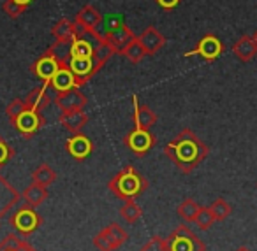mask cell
Wrapping results in <instances>:
<instances>
[{
    "label": "cell",
    "instance_id": "cell-33",
    "mask_svg": "<svg viewBox=\"0 0 257 251\" xmlns=\"http://www.w3.org/2000/svg\"><path fill=\"white\" fill-rule=\"evenodd\" d=\"M13 156H15V149H13V146L9 144L2 135H0V169H2V167H4L6 163L13 158Z\"/></svg>",
    "mask_w": 257,
    "mask_h": 251
},
{
    "label": "cell",
    "instance_id": "cell-27",
    "mask_svg": "<svg viewBox=\"0 0 257 251\" xmlns=\"http://www.w3.org/2000/svg\"><path fill=\"white\" fill-rule=\"evenodd\" d=\"M199 209H201V205L197 204L194 198H185V200L178 205L176 212H178V216L183 221L192 223V221H196V216H197V212H199Z\"/></svg>",
    "mask_w": 257,
    "mask_h": 251
},
{
    "label": "cell",
    "instance_id": "cell-6",
    "mask_svg": "<svg viewBox=\"0 0 257 251\" xmlns=\"http://www.w3.org/2000/svg\"><path fill=\"white\" fill-rule=\"evenodd\" d=\"M128 240V233L118 223H111L93 237V246L99 251H116Z\"/></svg>",
    "mask_w": 257,
    "mask_h": 251
},
{
    "label": "cell",
    "instance_id": "cell-22",
    "mask_svg": "<svg viewBox=\"0 0 257 251\" xmlns=\"http://www.w3.org/2000/svg\"><path fill=\"white\" fill-rule=\"evenodd\" d=\"M48 88H50V86L44 85V83L41 86H37V88H34L25 99L27 106H29L30 109H36V111H41V113H43L51 102V97H50V93H48Z\"/></svg>",
    "mask_w": 257,
    "mask_h": 251
},
{
    "label": "cell",
    "instance_id": "cell-5",
    "mask_svg": "<svg viewBox=\"0 0 257 251\" xmlns=\"http://www.w3.org/2000/svg\"><path fill=\"white\" fill-rule=\"evenodd\" d=\"M65 58L58 57L55 48H48L32 65H30V71L36 76L37 79L44 83V85L50 86V81L53 79V76L57 74V71L60 69V65L64 64Z\"/></svg>",
    "mask_w": 257,
    "mask_h": 251
},
{
    "label": "cell",
    "instance_id": "cell-21",
    "mask_svg": "<svg viewBox=\"0 0 257 251\" xmlns=\"http://www.w3.org/2000/svg\"><path fill=\"white\" fill-rule=\"evenodd\" d=\"M140 37V43L141 46L145 48V51H147V55H155L159 53V51L164 48L166 44V37L162 36L161 32H159L157 29H154V27H148V29L143 30V34Z\"/></svg>",
    "mask_w": 257,
    "mask_h": 251
},
{
    "label": "cell",
    "instance_id": "cell-37",
    "mask_svg": "<svg viewBox=\"0 0 257 251\" xmlns=\"http://www.w3.org/2000/svg\"><path fill=\"white\" fill-rule=\"evenodd\" d=\"M15 2H18V4H22V6H27V8H29V6L32 4L34 0H15Z\"/></svg>",
    "mask_w": 257,
    "mask_h": 251
},
{
    "label": "cell",
    "instance_id": "cell-14",
    "mask_svg": "<svg viewBox=\"0 0 257 251\" xmlns=\"http://www.w3.org/2000/svg\"><path fill=\"white\" fill-rule=\"evenodd\" d=\"M20 198H22V195L18 193V190L0 174V223L13 211V207L18 204Z\"/></svg>",
    "mask_w": 257,
    "mask_h": 251
},
{
    "label": "cell",
    "instance_id": "cell-3",
    "mask_svg": "<svg viewBox=\"0 0 257 251\" xmlns=\"http://www.w3.org/2000/svg\"><path fill=\"white\" fill-rule=\"evenodd\" d=\"M36 209L37 207H32V205H29V204L18 205L15 211H11L9 225L18 233H22V235H25V237L32 235L41 226V223H43V218H41V214Z\"/></svg>",
    "mask_w": 257,
    "mask_h": 251
},
{
    "label": "cell",
    "instance_id": "cell-10",
    "mask_svg": "<svg viewBox=\"0 0 257 251\" xmlns=\"http://www.w3.org/2000/svg\"><path fill=\"white\" fill-rule=\"evenodd\" d=\"M134 37H136V34L128 29L120 18L113 20L111 27H107L106 32H104V39H106L107 43L114 48V51L120 55L123 53V50L131 44V41H133Z\"/></svg>",
    "mask_w": 257,
    "mask_h": 251
},
{
    "label": "cell",
    "instance_id": "cell-9",
    "mask_svg": "<svg viewBox=\"0 0 257 251\" xmlns=\"http://www.w3.org/2000/svg\"><path fill=\"white\" fill-rule=\"evenodd\" d=\"M225 51V46L215 34H206L204 37H201L199 43L196 44V48L190 51H187L185 57H201L204 62H215L217 58L222 57V53Z\"/></svg>",
    "mask_w": 257,
    "mask_h": 251
},
{
    "label": "cell",
    "instance_id": "cell-29",
    "mask_svg": "<svg viewBox=\"0 0 257 251\" xmlns=\"http://www.w3.org/2000/svg\"><path fill=\"white\" fill-rule=\"evenodd\" d=\"M121 55H123V57L127 58L128 62H133V64H140V62L143 60L145 57H147V51H145V48L141 46L140 37L136 36L133 41H131V44L125 48Z\"/></svg>",
    "mask_w": 257,
    "mask_h": 251
},
{
    "label": "cell",
    "instance_id": "cell-28",
    "mask_svg": "<svg viewBox=\"0 0 257 251\" xmlns=\"http://www.w3.org/2000/svg\"><path fill=\"white\" fill-rule=\"evenodd\" d=\"M120 216L127 223H136L143 216V209L140 204H136V200H125L120 207Z\"/></svg>",
    "mask_w": 257,
    "mask_h": 251
},
{
    "label": "cell",
    "instance_id": "cell-19",
    "mask_svg": "<svg viewBox=\"0 0 257 251\" xmlns=\"http://www.w3.org/2000/svg\"><path fill=\"white\" fill-rule=\"evenodd\" d=\"M88 123V114L83 109L78 111H65L60 114V125L71 134H79Z\"/></svg>",
    "mask_w": 257,
    "mask_h": 251
},
{
    "label": "cell",
    "instance_id": "cell-13",
    "mask_svg": "<svg viewBox=\"0 0 257 251\" xmlns=\"http://www.w3.org/2000/svg\"><path fill=\"white\" fill-rule=\"evenodd\" d=\"M67 65L71 67V71L74 72V76L78 78L79 85H86L93 76L99 72L97 69V64L93 58H78V57H71V58H65Z\"/></svg>",
    "mask_w": 257,
    "mask_h": 251
},
{
    "label": "cell",
    "instance_id": "cell-34",
    "mask_svg": "<svg viewBox=\"0 0 257 251\" xmlns=\"http://www.w3.org/2000/svg\"><path fill=\"white\" fill-rule=\"evenodd\" d=\"M27 107H29V106H27L25 99H15V100H13V102L8 106V109H6V114H8L9 121L15 120V118L18 116L22 111H25Z\"/></svg>",
    "mask_w": 257,
    "mask_h": 251
},
{
    "label": "cell",
    "instance_id": "cell-35",
    "mask_svg": "<svg viewBox=\"0 0 257 251\" xmlns=\"http://www.w3.org/2000/svg\"><path fill=\"white\" fill-rule=\"evenodd\" d=\"M140 251H168V247H166V239L161 235H154Z\"/></svg>",
    "mask_w": 257,
    "mask_h": 251
},
{
    "label": "cell",
    "instance_id": "cell-1",
    "mask_svg": "<svg viewBox=\"0 0 257 251\" xmlns=\"http://www.w3.org/2000/svg\"><path fill=\"white\" fill-rule=\"evenodd\" d=\"M164 153L182 174H190L208 156V146L190 128H183L164 146Z\"/></svg>",
    "mask_w": 257,
    "mask_h": 251
},
{
    "label": "cell",
    "instance_id": "cell-38",
    "mask_svg": "<svg viewBox=\"0 0 257 251\" xmlns=\"http://www.w3.org/2000/svg\"><path fill=\"white\" fill-rule=\"evenodd\" d=\"M236 251H250V249H248V247L243 246V247H238V249H236Z\"/></svg>",
    "mask_w": 257,
    "mask_h": 251
},
{
    "label": "cell",
    "instance_id": "cell-18",
    "mask_svg": "<svg viewBox=\"0 0 257 251\" xmlns=\"http://www.w3.org/2000/svg\"><path fill=\"white\" fill-rule=\"evenodd\" d=\"M232 55L243 64H248L257 57V43L252 36H241L232 44Z\"/></svg>",
    "mask_w": 257,
    "mask_h": 251
},
{
    "label": "cell",
    "instance_id": "cell-2",
    "mask_svg": "<svg viewBox=\"0 0 257 251\" xmlns=\"http://www.w3.org/2000/svg\"><path fill=\"white\" fill-rule=\"evenodd\" d=\"M107 188L120 200H136L148 188V181L133 165H127L116 176L111 177L109 183H107Z\"/></svg>",
    "mask_w": 257,
    "mask_h": 251
},
{
    "label": "cell",
    "instance_id": "cell-12",
    "mask_svg": "<svg viewBox=\"0 0 257 251\" xmlns=\"http://www.w3.org/2000/svg\"><path fill=\"white\" fill-rule=\"evenodd\" d=\"M65 149H67V153L74 160L83 162V160H86L90 155H92L93 142L90 141V137H86L83 132H79V134H72L71 137L67 139V142H65Z\"/></svg>",
    "mask_w": 257,
    "mask_h": 251
},
{
    "label": "cell",
    "instance_id": "cell-7",
    "mask_svg": "<svg viewBox=\"0 0 257 251\" xmlns=\"http://www.w3.org/2000/svg\"><path fill=\"white\" fill-rule=\"evenodd\" d=\"M11 125L23 135L25 139H32L41 128L46 125V118L43 116L41 111L36 109H30L27 107L25 111L18 114L15 120H11Z\"/></svg>",
    "mask_w": 257,
    "mask_h": 251
},
{
    "label": "cell",
    "instance_id": "cell-26",
    "mask_svg": "<svg viewBox=\"0 0 257 251\" xmlns=\"http://www.w3.org/2000/svg\"><path fill=\"white\" fill-rule=\"evenodd\" d=\"M113 55H116V51H114V48L111 46L106 39H102L100 43H95V53H93V60H95V64H97V69L100 71V69L106 65V62L109 60Z\"/></svg>",
    "mask_w": 257,
    "mask_h": 251
},
{
    "label": "cell",
    "instance_id": "cell-4",
    "mask_svg": "<svg viewBox=\"0 0 257 251\" xmlns=\"http://www.w3.org/2000/svg\"><path fill=\"white\" fill-rule=\"evenodd\" d=\"M168 251H206L204 242L189 228L187 225H180L173 230L166 239Z\"/></svg>",
    "mask_w": 257,
    "mask_h": 251
},
{
    "label": "cell",
    "instance_id": "cell-15",
    "mask_svg": "<svg viewBox=\"0 0 257 251\" xmlns=\"http://www.w3.org/2000/svg\"><path fill=\"white\" fill-rule=\"evenodd\" d=\"M55 104L60 107L62 113L65 111H78L85 109V106L88 104V99L83 95V92L79 88H72L67 92H62L55 95Z\"/></svg>",
    "mask_w": 257,
    "mask_h": 251
},
{
    "label": "cell",
    "instance_id": "cell-36",
    "mask_svg": "<svg viewBox=\"0 0 257 251\" xmlns=\"http://www.w3.org/2000/svg\"><path fill=\"white\" fill-rule=\"evenodd\" d=\"M155 2H157L162 9H166V11H171V9H175L182 0H155Z\"/></svg>",
    "mask_w": 257,
    "mask_h": 251
},
{
    "label": "cell",
    "instance_id": "cell-23",
    "mask_svg": "<svg viewBox=\"0 0 257 251\" xmlns=\"http://www.w3.org/2000/svg\"><path fill=\"white\" fill-rule=\"evenodd\" d=\"M22 198L25 200V204L32 205V207H39L41 204H44L48 200V190L44 186H41V184L32 183L25 188V191L22 193Z\"/></svg>",
    "mask_w": 257,
    "mask_h": 251
},
{
    "label": "cell",
    "instance_id": "cell-20",
    "mask_svg": "<svg viewBox=\"0 0 257 251\" xmlns=\"http://www.w3.org/2000/svg\"><path fill=\"white\" fill-rule=\"evenodd\" d=\"M133 106H134V127L143 128V130H150L155 123H157V114L150 109L148 106H140L138 104V97H133Z\"/></svg>",
    "mask_w": 257,
    "mask_h": 251
},
{
    "label": "cell",
    "instance_id": "cell-31",
    "mask_svg": "<svg viewBox=\"0 0 257 251\" xmlns=\"http://www.w3.org/2000/svg\"><path fill=\"white\" fill-rule=\"evenodd\" d=\"M194 223H196L199 230H210L211 226L215 225V218H213V214H211L210 207H201Z\"/></svg>",
    "mask_w": 257,
    "mask_h": 251
},
{
    "label": "cell",
    "instance_id": "cell-11",
    "mask_svg": "<svg viewBox=\"0 0 257 251\" xmlns=\"http://www.w3.org/2000/svg\"><path fill=\"white\" fill-rule=\"evenodd\" d=\"M74 23L83 30V32H86L90 37H93L97 43H100V41L104 39V36H100V34L97 32L99 25L102 23V15H100L93 6H90V4L83 6V8L78 11V15H76Z\"/></svg>",
    "mask_w": 257,
    "mask_h": 251
},
{
    "label": "cell",
    "instance_id": "cell-24",
    "mask_svg": "<svg viewBox=\"0 0 257 251\" xmlns=\"http://www.w3.org/2000/svg\"><path fill=\"white\" fill-rule=\"evenodd\" d=\"M55 181H57V172H55V170L51 169L48 163H41V165H37L36 169H34L32 183L48 188V186H51Z\"/></svg>",
    "mask_w": 257,
    "mask_h": 251
},
{
    "label": "cell",
    "instance_id": "cell-39",
    "mask_svg": "<svg viewBox=\"0 0 257 251\" xmlns=\"http://www.w3.org/2000/svg\"><path fill=\"white\" fill-rule=\"evenodd\" d=\"M252 37H253V41H255V43H257V30H255V32H253V36H252Z\"/></svg>",
    "mask_w": 257,
    "mask_h": 251
},
{
    "label": "cell",
    "instance_id": "cell-30",
    "mask_svg": "<svg viewBox=\"0 0 257 251\" xmlns=\"http://www.w3.org/2000/svg\"><path fill=\"white\" fill-rule=\"evenodd\" d=\"M210 211H211V214H213L215 221H224V219L232 212V207L227 200H224V198H217V200L210 205Z\"/></svg>",
    "mask_w": 257,
    "mask_h": 251
},
{
    "label": "cell",
    "instance_id": "cell-16",
    "mask_svg": "<svg viewBox=\"0 0 257 251\" xmlns=\"http://www.w3.org/2000/svg\"><path fill=\"white\" fill-rule=\"evenodd\" d=\"M79 81L74 76V72L71 71V67L67 65V62L64 60V64L60 65V69L57 71V74L53 76V79L50 81V88L55 90L57 93L67 92L72 88H79Z\"/></svg>",
    "mask_w": 257,
    "mask_h": 251
},
{
    "label": "cell",
    "instance_id": "cell-25",
    "mask_svg": "<svg viewBox=\"0 0 257 251\" xmlns=\"http://www.w3.org/2000/svg\"><path fill=\"white\" fill-rule=\"evenodd\" d=\"M0 251H36L27 240L18 237L16 233H9L0 242Z\"/></svg>",
    "mask_w": 257,
    "mask_h": 251
},
{
    "label": "cell",
    "instance_id": "cell-32",
    "mask_svg": "<svg viewBox=\"0 0 257 251\" xmlns=\"http://www.w3.org/2000/svg\"><path fill=\"white\" fill-rule=\"evenodd\" d=\"M2 9H4V13L9 16V18L18 20L20 16H22L23 13L27 11V6L18 4V2H15V0H6L4 6H2Z\"/></svg>",
    "mask_w": 257,
    "mask_h": 251
},
{
    "label": "cell",
    "instance_id": "cell-17",
    "mask_svg": "<svg viewBox=\"0 0 257 251\" xmlns=\"http://www.w3.org/2000/svg\"><path fill=\"white\" fill-rule=\"evenodd\" d=\"M51 34L55 37L53 46H64V44H71L72 39L78 34V25L74 22L67 18H62L60 22H57L51 29Z\"/></svg>",
    "mask_w": 257,
    "mask_h": 251
},
{
    "label": "cell",
    "instance_id": "cell-8",
    "mask_svg": "<svg viewBox=\"0 0 257 251\" xmlns=\"http://www.w3.org/2000/svg\"><path fill=\"white\" fill-rule=\"evenodd\" d=\"M123 144L127 146L138 158H141V156H147L148 153H150V149L157 144V137H155L150 130H143V128L134 127L133 130L123 137Z\"/></svg>",
    "mask_w": 257,
    "mask_h": 251
}]
</instances>
